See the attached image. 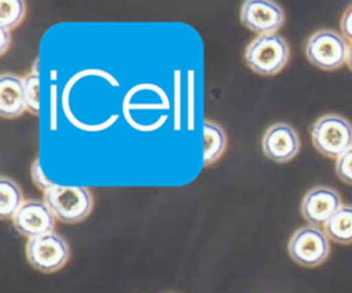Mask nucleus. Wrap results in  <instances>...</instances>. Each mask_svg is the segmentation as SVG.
Here are the masks:
<instances>
[{
  "label": "nucleus",
  "instance_id": "nucleus-5",
  "mask_svg": "<svg viewBox=\"0 0 352 293\" xmlns=\"http://www.w3.org/2000/svg\"><path fill=\"white\" fill-rule=\"evenodd\" d=\"M287 252L294 263L308 268L318 267L330 254V239L319 227L302 226L290 237Z\"/></svg>",
  "mask_w": 352,
  "mask_h": 293
},
{
  "label": "nucleus",
  "instance_id": "nucleus-18",
  "mask_svg": "<svg viewBox=\"0 0 352 293\" xmlns=\"http://www.w3.org/2000/svg\"><path fill=\"white\" fill-rule=\"evenodd\" d=\"M30 175H32V180L33 183L41 190V191H47L48 188H51L54 186V183H51L50 180H47V177L44 176L41 166H40V161L38 158H36L30 166Z\"/></svg>",
  "mask_w": 352,
  "mask_h": 293
},
{
  "label": "nucleus",
  "instance_id": "nucleus-14",
  "mask_svg": "<svg viewBox=\"0 0 352 293\" xmlns=\"http://www.w3.org/2000/svg\"><path fill=\"white\" fill-rule=\"evenodd\" d=\"M23 204V194L15 180L8 176L0 177V217L12 220Z\"/></svg>",
  "mask_w": 352,
  "mask_h": 293
},
{
  "label": "nucleus",
  "instance_id": "nucleus-6",
  "mask_svg": "<svg viewBox=\"0 0 352 293\" xmlns=\"http://www.w3.org/2000/svg\"><path fill=\"white\" fill-rule=\"evenodd\" d=\"M26 259L40 272L51 274L60 270L69 260L67 242L56 232H48L26 242Z\"/></svg>",
  "mask_w": 352,
  "mask_h": 293
},
{
  "label": "nucleus",
  "instance_id": "nucleus-2",
  "mask_svg": "<svg viewBox=\"0 0 352 293\" xmlns=\"http://www.w3.org/2000/svg\"><path fill=\"white\" fill-rule=\"evenodd\" d=\"M290 48L287 41L278 33L257 36L245 50V62L260 76H275L287 63Z\"/></svg>",
  "mask_w": 352,
  "mask_h": 293
},
{
  "label": "nucleus",
  "instance_id": "nucleus-7",
  "mask_svg": "<svg viewBox=\"0 0 352 293\" xmlns=\"http://www.w3.org/2000/svg\"><path fill=\"white\" fill-rule=\"evenodd\" d=\"M243 26L258 36L276 33L285 22V12L279 4L270 0H246L239 11Z\"/></svg>",
  "mask_w": 352,
  "mask_h": 293
},
{
  "label": "nucleus",
  "instance_id": "nucleus-11",
  "mask_svg": "<svg viewBox=\"0 0 352 293\" xmlns=\"http://www.w3.org/2000/svg\"><path fill=\"white\" fill-rule=\"evenodd\" d=\"M26 110L23 78L12 73H3L0 76V116L15 118Z\"/></svg>",
  "mask_w": 352,
  "mask_h": 293
},
{
  "label": "nucleus",
  "instance_id": "nucleus-21",
  "mask_svg": "<svg viewBox=\"0 0 352 293\" xmlns=\"http://www.w3.org/2000/svg\"><path fill=\"white\" fill-rule=\"evenodd\" d=\"M346 65L352 70V43L348 44V55H346Z\"/></svg>",
  "mask_w": 352,
  "mask_h": 293
},
{
  "label": "nucleus",
  "instance_id": "nucleus-13",
  "mask_svg": "<svg viewBox=\"0 0 352 293\" xmlns=\"http://www.w3.org/2000/svg\"><path fill=\"white\" fill-rule=\"evenodd\" d=\"M227 135L224 129L213 121L204 122V165H212L224 153Z\"/></svg>",
  "mask_w": 352,
  "mask_h": 293
},
{
  "label": "nucleus",
  "instance_id": "nucleus-10",
  "mask_svg": "<svg viewBox=\"0 0 352 293\" xmlns=\"http://www.w3.org/2000/svg\"><path fill=\"white\" fill-rule=\"evenodd\" d=\"M261 149L267 158L275 162H287L298 154V133L286 122H275L264 132Z\"/></svg>",
  "mask_w": 352,
  "mask_h": 293
},
{
  "label": "nucleus",
  "instance_id": "nucleus-8",
  "mask_svg": "<svg viewBox=\"0 0 352 293\" xmlns=\"http://www.w3.org/2000/svg\"><path fill=\"white\" fill-rule=\"evenodd\" d=\"M342 206L341 197L337 190L327 186H315L302 197L300 212L308 224L320 227Z\"/></svg>",
  "mask_w": 352,
  "mask_h": 293
},
{
  "label": "nucleus",
  "instance_id": "nucleus-9",
  "mask_svg": "<svg viewBox=\"0 0 352 293\" xmlns=\"http://www.w3.org/2000/svg\"><path fill=\"white\" fill-rule=\"evenodd\" d=\"M12 224L21 235L32 239L54 232L55 216L44 201L28 199L15 213Z\"/></svg>",
  "mask_w": 352,
  "mask_h": 293
},
{
  "label": "nucleus",
  "instance_id": "nucleus-12",
  "mask_svg": "<svg viewBox=\"0 0 352 293\" xmlns=\"http://www.w3.org/2000/svg\"><path fill=\"white\" fill-rule=\"evenodd\" d=\"M324 232L336 243H352V205H342L323 226Z\"/></svg>",
  "mask_w": 352,
  "mask_h": 293
},
{
  "label": "nucleus",
  "instance_id": "nucleus-3",
  "mask_svg": "<svg viewBox=\"0 0 352 293\" xmlns=\"http://www.w3.org/2000/svg\"><path fill=\"white\" fill-rule=\"evenodd\" d=\"M314 147L324 157L338 158L352 149V124L340 114H324L309 128Z\"/></svg>",
  "mask_w": 352,
  "mask_h": 293
},
{
  "label": "nucleus",
  "instance_id": "nucleus-20",
  "mask_svg": "<svg viewBox=\"0 0 352 293\" xmlns=\"http://www.w3.org/2000/svg\"><path fill=\"white\" fill-rule=\"evenodd\" d=\"M0 32H1V44H0V54L1 55H4L6 54V51L8 50V47H10V44H11V33H10V30H7V29H1L0 28Z\"/></svg>",
  "mask_w": 352,
  "mask_h": 293
},
{
  "label": "nucleus",
  "instance_id": "nucleus-4",
  "mask_svg": "<svg viewBox=\"0 0 352 293\" xmlns=\"http://www.w3.org/2000/svg\"><path fill=\"white\" fill-rule=\"evenodd\" d=\"M304 51L307 59L315 67L336 70L346 62L348 44L344 36L336 30L320 29L308 37Z\"/></svg>",
  "mask_w": 352,
  "mask_h": 293
},
{
  "label": "nucleus",
  "instance_id": "nucleus-17",
  "mask_svg": "<svg viewBox=\"0 0 352 293\" xmlns=\"http://www.w3.org/2000/svg\"><path fill=\"white\" fill-rule=\"evenodd\" d=\"M336 173L340 180L352 186V149L336 160Z\"/></svg>",
  "mask_w": 352,
  "mask_h": 293
},
{
  "label": "nucleus",
  "instance_id": "nucleus-16",
  "mask_svg": "<svg viewBox=\"0 0 352 293\" xmlns=\"http://www.w3.org/2000/svg\"><path fill=\"white\" fill-rule=\"evenodd\" d=\"M23 89H25V98H26V106L28 111L30 114L38 113V69H37V61L34 62V66L32 70L23 77Z\"/></svg>",
  "mask_w": 352,
  "mask_h": 293
},
{
  "label": "nucleus",
  "instance_id": "nucleus-1",
  "mask_svg": "<svg viewBox=\"0 0 352 293\" xmlns=\"http://www.w3.org/2000/svg\"><path fill=\"white\" fill-rule=\"evenodd\" d=\"M44 202L56 220L67 224L87 219L94 206L91 191L82 186L54 184L44 193Z\"/></svg>",
  "mask_w": 352,
  "mask_h": 293
},
{
  "label": "nucleus",
  "instance_id": "nucleus-19",
  "mask_svg": "<svg viewBox=\"0 0 352 293\" xmlns=\"http://www.w3.org/2000/svg\"><path fill=\"white\" fill-rule=\"evenodd\" d=\"M340 28L344 39L349 40L352 43V4L344 11L341 21H340Z\"/></svg>",
  "mask_w": 352,
  "mask_h": 293
},
{
  "label": "nucleus",
  "instance_id": "nucleus-15",
  "mask_svg": "<svg viewBox=\"0 0 352 293\" xmlns=\"http://www.w3.org/2000/svg\"><path fill=\"white\" fill-rule=\"evenodd\" d=\"M26 12V6L21 0H1L0 1V28L11 30L16 28Z\"/></svg>",
  "mask_w": 352,
  "mask_h": 293
}]
</instances>
